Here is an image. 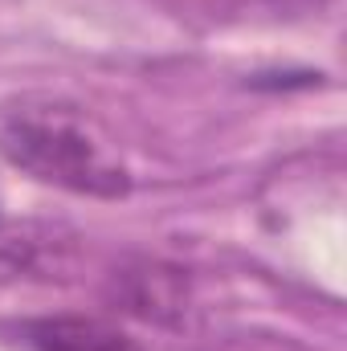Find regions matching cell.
I'll list each match as a JSON object with an SVG mask.
<instances>
[{
	"label": "cell",
	"mask_w": 347,
	"mask_h": 351,
	"mask_svg": "<svg viewBox=\"0 0 347 351\" xmlns=\"http://www.w3.org/2000/svg\"><path fill=\"white\" fill-rule=\"evenodd\" d=\"M0 156L41 184L74 196L115 200L131 192V168L86 110L66 102H29L0 123Z\"/></svg>",
	"instance_id": "cell-1"
},
{
	"label": "cell",
	"mask_w": 347,
	"mask_h": 351,
	"mask_svg": "<svg viewBox=\"0 0 347 351\" xmlns=\"http://www.w3.org/2000/svg\"><path fill=\"white\" fill-rule=\"evenodd\" d=\"M29 351H143L123 327L94 315H49L21 327Z\"/></svg>",
	"instance_id": "cell-2"
},
{
	"label": "cell",
	"mask_w": 347,
	"mask_h": 351,
	"mask_svg": "<svg viewBox=\"0 0 347 351\" xmlns=\"http://www.w3.org/2000/svg\"><path fill=\"white\" fill-rule=\"evenodd\" d=\"M115 298L139 315V319H152V323H180L184 306H188V282L180 269L168 265L143 262L127 274H119L115 282Z\"/></svg>",
	"instance_id": "cell-3"
},
{
	"label": "cell",
	"mask_w": 347,
	"mask_h": 351,
	"mask_svg": "<svg viewBox=\"0 0 347 351\" xmlns=\"http://www.w3.org/2000/svg\"><path fill=\"white\" fill-rule=\"evenodd\" d=\"M62 241H53V233L37 229V225H8L0 221V282H21L33 274H45L49 265H58Z\"/></svg>",
	"instance_id": "cell-4"
},
{
	"label": "cell",
	"mask_w": 347,
	"mask_h": 351,
	"mask_svg": "<svg viewBox=\"0 0 347 351\" xmlns=\"http://www.w3.org/2000/svg\"><path fill=\"white\" fill-rule=\"evenodd\" d=\"M265 8H274V12H286V16H298V12H319V8H327L331 0H258Z\"/></svg>",
	"instance_id": "cell-5"
}]
</instances>
